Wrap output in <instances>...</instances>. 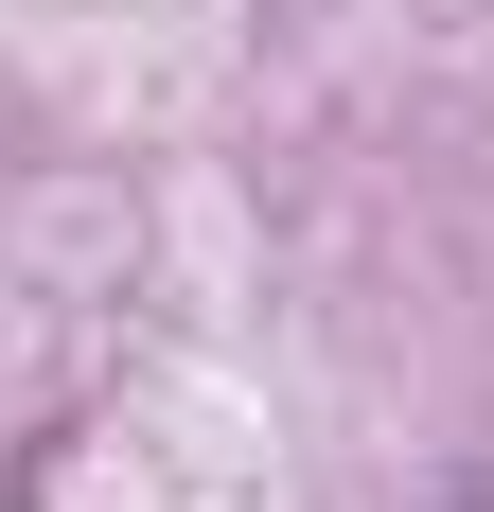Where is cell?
<instances>
[{
    "label": "cell",
    "instance_id": "6da1fadb",
    "mask_svg": "<svg viewBox=\"0 0 494 512\" xmlns=\"http://www.w3.org/2000/svg\"><path fill=\"white\" fill-rule=\"evenodd\" d=\"M442 512H494V477H477V495H442Z\"/></svg>",
    "mask_w": 494,
    "mask_h": 512
}]
</instances>
